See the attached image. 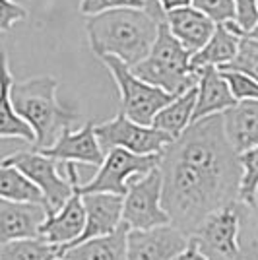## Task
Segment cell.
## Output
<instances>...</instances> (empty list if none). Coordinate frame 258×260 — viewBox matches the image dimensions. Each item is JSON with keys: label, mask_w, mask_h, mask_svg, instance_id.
<instances>
[{"label": "cell", "mask_w": 258, "mask_h": 260, "mask_svg": "<svg viewBox=\"0 0 258 260\" xmlns=\"http://www.w3.org/2000/svg\"><path fill=\"white\" fill-rule=\"evenodd\" d=\"M159 22L146 8H115L87 16L86 31L91 53L117 56L126 66L138 64L150 53Z\"/></svg>", "instance_id": "1"}, {"label": "cell", "mask_w": 258, "mask_h": 260, "mask_svg": "<svg viewBox=\"0 0 258 260\" xmlns=\"http://www.w3.org/2000/svg\"><path fill=\"white\" fill-rule=\"evenodd\" d=\"M56 89L58 80L53 76H37L12 84V105L35 134L33 150L49 148L60 132L72 126L78 119L74 109L58 101Z\"/></svg>", "instance_id": "2"}, {"label": "cell", "mask_w": 258, "mask_h": 260, "mask_svg": "<svg viewBox=\"0 0 258 260\" xmlns=\"http://www.w3.org/2000/svg\"><path fill=\"white\" fill-rule=\"evenodd\" d=\"M130 70L144 82L162 87L173 95L184 93L196 86L198 80V74L190 66V53L173 37L165 22H159L150 53L138 64L130 66Z\"/></svg>", "instance_id": "3"}, {"label": "cell", "mask_w": 258, "mask_h": 260, "mask_svg": "<svg viewBox=\"0 0 258 260\" xmlns=\"http://www.w3.org/2000/svg\"><path fill=\"white\" fill-rule=\"evenodd\" d=\"M99 60L111 72V76L118 87L120 111L134 122L150 126L153 117L157 115V111L165 107L171 99L177 98L173 93H167L162 87L144 82L142 78H138L130 70V66H126L117 56L105 54V56H99Z\"/></svg>", "instance_id": "4"}, {"label": "cell", "mask_w": 258, "mask_h": 260, "mask_svg": "<svg viewBox=\"0 0 258 260\" xmlns=\"http://www.w3.org/2000/svg\"><path fill=\"white\" fill-rule=\"evenodd\" d=\"M162 153L138 155L122 148H113L105 152V159L99 165L97 173L86 184H78L74 190L80 194L87 192H113L124 196L128 184L142 175L150 173L159 167Z\"/></svg>", "instance_id": "5"}, {"label": "cell", "mask_w": 258, "mask_h": 260, "mask_svg": "<svg viewBox=\"0 0 258 260\" xmlns=\"http://www.w3.org/2000/svg\"><path fill=\"white\" fill-rule=\"evenodd\" d=\"M239 233L241 219L235 202L206 216L190 235V243H194L206 260H243Z\"/></svg>", "instance_id": "6"}, {"label": "cell", "mask_w": 258, "mask_h": 260, "mask_svg": "<svg viewBox=\"0 0 258 260\" xmlns=\"http://www.w3.org/2000/svg\"><path fill=\"white\" fill-rule=\"evenodd\" d=\"M122 223L128 229H150L171 223L162 200V171L155 167L128 184L122 196Z\"/></svg>", "instance_id": "7"}, {"label": "cell", "mask_w": 258, "mask_h": 260, "mask_svg": "<svg viewBox=\"0 0 258 260\" xmlns=\"http://www.w3.org/2000/svg\"><path fill=\"white\" fill-rule=\"evenodd\" d=\"M2 163L14 165L31 181L43 194L47 214L56 212L70 196L74 194V184L66 179L58 169V161L45 153L31 150V152H16L4 157Z\"/></svg>", "instance_id": "8"}, {"label": "cell", "mask_w": 258, "mask_h": 260, "mask_svg": "<svg viewBox=\"0 0 258 260\" xmlns=\"http://www.w3.org/2000/svg\"><path fill=\"white\" fill-rule=\"evenodd\" d=\"M95 136L103 152L113 148H122L138 155H150V153H162L163 148L173 140L169 134L162 130L140 124L128 119L122 111L115 119L101 122L95 126Z\"/></svg>", "instance_id": "9"}, {"label": "cell", "mask_w": 258, "mask_h": 260, "mask_svg": "<svg viewBox=\"0 0 258 260\" xmlns=\"http://www.w3.org/2000/svg\"><path fill=\"white\" fill-rule=\"evenodd\" d=\"M190 243V237L173 223L150 229H128L126 260H173Z\"/></svg>", "instance_id": "10"}, {"label": "cell", "mask_w": 258, "mask_h": 260, "mask_svg": "<svg viewBox=\"0 0 258 260\" xmlns=\"http://www.w3.org/2000/svg\"><path fill=\"white\" fill-rule=\"evenodd\" d=\"M37 152L53 157L54 161H72L91 167H99L105 159V152L99 146L93 122H87L80 130H72L68 126L60 132L54 144Z\"/></svg>", "instance_id": "11"}, {"label": "cell", "mask_w": 258, "mask_h": 260, "mask_svg": "<svg viewBox=\"0 0 258 260\" xmlns=\"http://www.w3.org/2000/svg\"><path fill=\"white\" fill-rule=\"evenodd\" d=\"M84 228H86V208L82 202V194L74 190V194L56 212L47 214L43 225L39 229V237H43L53 245H58L60 249H66L78 241Z\"/></svg>", "instance_id": "12"}, {"label": "cell", "mask_w": 258, "mask_h": 260, "mask_svg": "<svg viewBox=\"0 0 258 260\" xmlns=\"http://www.w3.org/2000/svg\"><path fill=\"white\" fill-rule=\"evenodd\" d=\"M82 202L86 208V228L76 243L99 237V235H109L122 223V196L120 194L87 192V194H82Z\"/></svg>", "instance_id": "13"}, {"label": "cell", "mask_w": 258, "mask_h": 260, "mask_svg": "<svg viewBox=\"0 0 258 260\" xmlns=\"http://www.w3.org/2000/svg\"><path fill=\"white\" fill-rule=\"evenodd\" d=\"M47 208L37 202H14L0 198V241L39 237Z\"/></svg>", "instance_id": "14"}, {"label": "cell", "mask_w": 258, "mask_h": 260, "mask_svg": "<svg viewBox=\"0 0 258 260\" xmlns=\"http://www.w3.org/2000/svg\"><path fill=\"white\" fill-rule=\"evenodd\" d=\"M237 101L227 86L225 78L215 66H206L198 70L196 80V103L192 111V122L208 115L223 113Z\"/></svg>", "instance_id": "15"}, {"label": "cell", "mask_w": 258, "mask_h": 260, "mask_svg": "<svg viewBox=\"0 0 258 260\" xmlns=\"http://www.w3.org/2000/svg\"><path fill=\"white\" fill-rule=\"evenodd\" d=\"M165 23L173 37L190 54L202 49L215 29V23L194 6H183L165 12Z\"/></svg>", "instance_id": "16"}, {"label": "cell", "mask_w": 258, "mask_h": 260, "mask_svg": "<svg viewBox=\"0 0 258 260\" xmlns=\"http://www.w3.org/2000/svg\"><path fill=\"white\" fill-rule=\"evenodd\" d=\"M221 117L225 136L235 153L258 146V101H237Z\"/></svg>", "instance_id": "17"}, {"label": "cell", "mask_w": 258, "mask_h": 260, "mask_svg": "<svg viewBox=\"0 0 258 260\" xmlns=\"http://www.w3.org/2000/svg\"><path fill=\"white\" fill-rule=\"evenodd\" d=\"M126 233L128 228L120 223L113 233L70 245L60 250L58 256L72 260H126Z\"/></svg>", "instance_id": "18"}, {"label": "cell", "mask_w": 258, "mask_h": 260, "mask_svg": "<svg viewBox=\"0 0 258 260\" xmlns=\"http://www.w3.org/2000/svg\"><path fill=\"white\" fill-rule=\"evenodd\" d=\"M241 39H243V35L239 31L227 27L225 23H215L214 33L206 41L204 47L190 54V66H192V70L198 74V70L206 68V66L221 68L227 62H231L235 58Z\"/></svg>", "instance_id": "19"}, {"label": "cell", "mask_w": 258, "mask_h": 260, "mask_svg": "<svg viewBox=\"0 0 258 260\" xmlns=\"http://www.w3.org/2000/svg\"><path fill=\"white\" fill-rule=\"evenodd\" d=\"M14 84V76L8 66V56L0 51V138H20L33 144L35 134L31 126L16 113L12 105L10 89Z\"/></svg>", "instance_id": "20"}, {"label": "cell", "mask_w": 258, "mask_h": 260, "mask_svg": "<svg viewBox=\"0 0 258 260\" xmlns=\"http://www.w3.org/2000/svg\"><path fill=\"white\" fill-rule=\"evenodd\" d=\"M196 103V86L186 89L184 93L171 99L151 120V126L169 134L173 140L192 122V111Z\"/></svg>", "instance_id": "21"}, {"label": "cell", "mask_w": 258, "mask_h": 260, "mask_svg": "<svg viewBox=\"0 0 258 260\" xmlns=\"http://www.w3.org/2000/svg\"><path fill=\"white\" fill-rule=\"evenodd\" d=\"M60 247L43 237H25L0 241V260H54Z\"/></svg>", "instance_id": "22"}, {"label": "cell", "mask_w": 258, "mask_h": 260, "mask_svg": "<svg viewBox=\"0 0 258 260\" xmlns=\"http://www.w3.org/2000/svg\"><path fill=\"white\" fill-rule=\"evenodd\" d=\"M0 198L14 202H37L45 206L41 190L18 167L2 161H0Z\"/></svg>", "instance_id": "23"}, {"label": "cell", "mask_w": 258, "mask_h": 260, "mask_svg": "<svg viewBox=\"0 0 258 260\" xmlns=\"http://www.w3.org/2000/svg\"><path fill=\"white\" fill-rule=\"evenodd\" d=\"M239 163H241V181H239L237 202L252 206L258 200V146L239 153Z\"/></svg>", "instance_id": "24"}, {"label": "cell", "mask_w": 258, "mask_h": 260, "mask_svg": "<svg viewBox=\"0 0 258 260\" xmlns=\"http://www.w3.org/2000/svg\"><path fill=\"white\" fill-rule=\"evenodd\" d=\"M239 206V219H241V252L243 260H258V200L256 204L247 206L237 202Z\"/></svg>", "instance_id": "25"}, {"label": "cell", "mask_w": 258, "mask_h": 260, "mask_svg": "<svg viewBox=\"0 0 258 260\" xmlns=\"http://www.w3.org/2000/svg\"><path fill=\"white\" fill-rule=\"evenodd\" d=\"M219 70H237V72L254 78L258 82V39L245 35L239 43L235 58L227 62L225 66H221Z\"/></svg>", "instance_id": "26"}, {"label": "cell", "mask_w": 258, "mask_h": 260, "mask_svg": "<svg viewBox=\"0 0 258 260\" xmlns=\"http://www.w3.org/2000/svg\"><path fill=\"white\" fill-rule=\"evenodd\" d=\"M225 78L235 101H258V82L237 70H219Z\"/></svg>", "instance_id": "27"}, {"label": "cell", "mask_w": 258, "mask_h": 260, "mask_svg": "<svg viewBox=\"0 0 258 260\" xmlns=\"http://www.w3.org/2000/svg\"><path fill=\"white\" fill-rule=\"evenodd\" d=\"M190 6L208 16L214 23L235 20V0H192Z\"/></svg>", "instance_id": "28"}, {"label": "cell", "mask_w": 258, "mask_h": 260, "mask_svg": "<svg viewBox=\"0 0 258 260\" xmlns=\"http://www.w3.org/2000/svg\"><path fill=\"white\" fill-rule=\"evenodd\" d=\"M115 8H146V6L144 0H80V12L84 16H93Z\"/></svg>", "instance_id": "29"}, {"label": "cell", "mask_w": 258, "mask_h": 260, "mask_svg": "<svg viewBox=\"0 0 258 260\" xmlns=\"http://www.w3.org/2000/svg\"><path fill=\"white\" fill-rule=\"evenodd\" d=\"M27 20V10L16 0H0V33L10 31L18 22Z\"/></svg>", "instance_id": "30"}, {"label": "cell", "mask_w": 258, "mask_h": 260, "mask_svg": "<svg viewBox=\"0 0 258 260\" xmlns=\"http://www.w3.org/2000/svg\"><path fill=\"white\" fill-rule=\"evenodd\" d=\"M258 22V0H235V23L247 35Z\"/></svg>", "instance_id": "31"}, {"label": "cell", "mask_w": 258, "mask_h": 260, "mask_svg": "<svg viewBox=\"0 0 258 260\" xmlns=\"http://www.w3.org/2000/svg\"><path fill=\"white\" fill-rule=\"evenodd\" d=\"M144 6H146V10L150 12L157 22H165V12L159 6V0H144Z\"/></svg>", "instance_id": "32"}, {"label": "cell", "mask_w": 258, "mask_h": 260, "mask_svg": "<svg viewBox=\"0 0 258 260\" xmlns=\"http://www.w3.org/2000/svg\"><path fill=\"white\" fill-rule=\"evenodd\" d=\"M173 260H206L202 256V252L194 247V243H188V247L179 254V256H175Z\"/></svg>", "instance_id": "33"}, {"label": "cell", "mask_w": 258, "mask_h": 260, "mask_svg": "<svg viewBox=\"0 0 258 260\" xmlns=\"http://www.w3.org/2000/svg\"><path fill=\"white\" fill-rule=\"evenodd\" d=\"M192 0H159V6L163 12L175 10V8H183V6H190Z\"/></svg>", "instance_id": "34"}, {"label": "cell", "mask_w": 258, "mask_h": 260, "mask_svg": "<svg viewBox=\"0 0 258 260\" xmlns=\"http://www.w3.org/2000/svg\"><path fill=\"white\" fill-rule=\"evenodd\" d=\"M247 37H252V39H258V22H256V25L250 29V31L247 33Z\"/></svg>", "instance_id": "35"}, {"label": "cell", "mask_w": 258, "mask_h": 260, "mask_svg": "<svg viewBox=\"0 0 258 260\" xmlns=\"http://www.w3.org/2000/svg\"><path fill=\"white\" fill-rule=\"evenodd\" d=\"M54 260H72V258H64V256H56Z\"/></svg>", "instance_id": "36"}]
</instances>
